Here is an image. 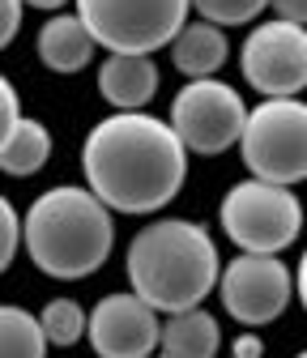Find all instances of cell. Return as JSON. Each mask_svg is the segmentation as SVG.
Returning <instances> with one entry per match:
<instances>
[{"label":"cell","mask_w":307,"mask_h":358,"mask_svg":"<svg viewBox=\"0 0 307 358\" xmlns=\"http://www.w3.org/2000/svg\"><path fill=\"white\" fill-rule=\"evenodd\" d=\"M81 171L111 213H158L188 179V150L175 128L150 111H115L81 141Z\"/></svg>","instance_id":"6da1fadb"},{"label":"cell","mask_w":307,"mask_h":358,"mask_svg":"<svg viewBox=\"0 0 307 358\" xmlns=\"http://www.w3.org/2000/svg\"><path fill=\"white\" fill-rule=\"evenodd\" d=\"M124 268H128L133 294L145 299L158 316L201 307L217 290V278H222L213 235L188 217H158L150 227H141L128 243Z\"/></svg>","instance_id":"7a4b0ae2"},{"label":"cell","mask_w":307,"mask_h":358,"mask_svg":"<svg viewBox=\"0 0 307 358\" xmlns=\"http://www.w3.org/2000/svg\"><path fill=\"white\" fill-rule=\"evenodd\" d=\"M115 227L111 209L77 184L48 188L43 196L30 201L22 217V248L34 260L38 273L56 282H81L99 273L111 256Z\"/></svg>","instance_id":"3957f363"},{"label":"cell","mask_w":307,"mask_h":358,"mask_svg":"<svg viewBox=\"0 0 307 358\" xmlns=\"http://www.w3.org/2000/svg\"><path fill=\"white\" fill-rule=\"evenodd\" d=\"M217 222H222V235L239 252L278 256L303 231V205H299V196L290 188L265 184V179L248 175V179H239V184L222 196V205H217Z\"/></svg>","instance_id":"277c9868"},{"label":"cell","mask_w":307,"mask_h":358,"mask_svg":"<svg viewBox=\"0 0 307 358\" xmlns=\"http://www.w3.org/2000/svg\"><path fill=\"white\" fill-rule=\"evenodd\" d=\"M239 154L252 179L294 188L307 179V103L303 99H265L248 111Z\"/></svg>","instance_id":"5b68a950"},{"label":"cell","mask_w":307,"mask_h":358,"mask_svg":"<svg viewBox=\"0 0 307 358\" xmlns=\"http://www.w3.org/2000/svg\"><path fill=\"white\" fill-rule=\"evenodd\" d=\"M192 0H77V17L99 48L124 56H154L188 26Z\"/></svg>","instance_id":"8992f818"},{"label":"cell","mask_w":307,"mask_h":358,"mask_svg":"<svg viewBox=\"0 0 307 358\" xmlns=\"http://www.w3.org/2000/svg\"><path fill=\"white\" fill-rule=\"evenodd\" d=\"M175 137L184 141L188 154L213 158L231 145H239L243 124H248V103L239 99V90L217 81V77H197L184 81V90L171 99V120Z\"/></svg>","instance_id":"52a82bcc"},{"label":"cell","mask_w":307,"mask_h":358,"mask_svg":"<svg viewBox=\"0 0 307 358\" xmlns=\"http://www.w3.org/2000/svg\"><path fill=\"white\" fill-rule=\"evenodd\" d=\"M239 69L256 94L299 99V90H307V26L282 17L260 22L239 48Z\"/></svg>","instance_id":"ba28073f"},{"label":"cell","mask_w":307,"mask_h":358,"mask_svg":"<svg viewBox=\"0 0 307 358\" xmlns=\"http://www.w3.org/2000/svg\"><path fill=\"white\" fill-rule=\"evenodd\" d=\"M217 290H222V307L227 316L243 329H260L273 324L282 311L290 307L294 294V278L286 260L278 256H256V252H239L222 278H217Z\"/></svg>","instance_id":"9c48e42d"},{"label":"cell","mask_w":307,"mask_h":358,"mask_svg":"<svg viewBox=\"0 0 307 358\" xmlns=\"http://www.w3.org/2000/svg\"><path fill=\"white\" fill-rule=\"evenodd\" d=\"M85 337H90V350L99 358H150L158 350L162 320L133 290L103 294L94 303V311L85 316Z\"/></svg>","instance_id":"30bf717a"},{"label":"cell","mask_w":307,"mask_h":358,"mask_svg":"<svg viewBox=\"0 0 307 358\" xmlns=\"http://www.w3.org/2000/svg\"><path fill=\"white\" fill-rule=\"evenodd\" d=\"M99 94L115 111H145V103L158 94V64H154V56L111 52L99 64Z\"/></svg>","instance_id":"8fae6325"},{"label":"cell","mask_w":307,"mask_h":358,"mask_svg":"<svg viewBox=\"0 0 307 358\" xmlns=\"http://www.w3.org/2000/svg\"><path fill=\"white\" fill-rule=\"evenodd\" d=\"M34 52H38V60L48 64L52 73L69 77V73H81L85 64L94 60L99 43H94V34L85 30V22L77 13H56V17H48V22L38 26Z\"/></svg>","instance_id":"7c38bea8"},{"label":"cell","mask_w":307,"mask_h":358,"mask_svg":"<svg viewBox=\"0 0 307 358\" xmlns=\"http://www.w3.org/2000/svg\"><path fill=\"white\" fill-rule=\"evenodd\" d=\"M231 56V43H227V30L213 26V22H188L180 34L171 38V64L180 69L188 81L197 77H213L217 69L227 64Z\"/></svg>","instance_id":"4fadbf2b"},{"label":"cell","mask_w":307,"mask_h":358,"mask_svg":"<svg viewBox=\"0 0 307 358\" xmlns=\"http://www.w3.org/2000/svg\"><path fill=\"white\" fill-rule=\"evenodd\" d=\"M217 345H222V329L205 307L171 311L162 320V337H158L162 358H217Z\"/></svg>","instance_id":"5bb4252c"},{"label":"cell","mask_w":307,"mask_h":358,"mask_svg":"<svg viewBox=\"0 0 307 358\" xmlns=\"http://www.w3.org/2000/svg\"><path fill=\"white\" fill-rule=\"evenodd\" d=\"M48 158H52V132H48V124L22 115L17 128L9 132L5 150H0V171L13 175V179H26V175L43 171Z\"/></svg>","instance_id":"9a60e30c"},{"label":"cell","mask_w":307,"mask_h":358,"mask_svg":"<svg viewBox=\"0 0 307 358\" xmlns=\"http://www.w3.org/2000/svg\"><path fill=\"white\" fill-rule=\"evenodd\" d=\"M0 358H48V337L34 311L0 303Z\"/></svg>","instance_id":"2e32d148"},{"label":"cell","mask_w":307,"mask_h":358,"mask_svg":"<svg viewBox=\"0 0 307 358\" xmlns=\"http://www.w3.org/2000/svg\"><path fill=\"white\" fill-rule=\"evenodd\" d=\"M38 324H43V337L56 350H69L85 337V311L77 299H52L48 307L38 311Z\"/></svg>","instance_id":"e0dca14e"},{"label":"cell","mask_w":307,"mask_h":358,"mask_svg":"<svg viewBox=\"0 0 307 358\" xmlns=\"http://www.w3.org/2000/svg\"><path fill=\"white\" fill-rule=\"evenodd\" d=\"M192 9L201 13V22H213V26H248L256 22L260 13L269 9V0H192Z\"/></svg>","instance_id":"ac0fdd59"},{"label":"cell","mask_w":307,"mask_h":358,"mask_svg":"<svg viewBox=\"0 0 307 358\" xmlns=\"http://www.w3.org/2000/svg\"><path fill=\"white\" fill-rule=\"evenodd\" d=\"M17 243H22V217H17V209H13V201L0 192V273L13 264V256H17Z\"/></svg>","instance_id":"d6986e66"},{"label":"cell","mask_w":307,"mask_h":358,"mask_svg":"<svg viewBox=\"0 0 307 358\" xmlns=\"http://www.w3.org/2000/svg\"><path fill=\"white\" fill-rule=\"evenodd\" d=\"M17 120H22L17 90H13V81L5 73H0V150H5V141H9V132L17 128Z\"/></svg>","instance_id":"ffe728a7"},{"label":"cell","mask_w":307,"mask_h":358,"mask_svg":"<svg viewBox=\"0 0 307 358\" xmlns=\"http://www.w3.org/2000/svg\"><path fill=\"white\" fill-rule=\"evenodd\" d=\"M22 0H0V52L9 48V43L17 38V30H22Z\"/></svg>","instance_id":"44dd1931"},{"label":"cell","mask_w":307,"mask_h":358,"mask_svg":"<svg viewBox=\"0 0 307 358\" xmlns=\"http://www.w3.org/2000/svg\"><path fill=\"white\" fill-rule=\"evenodd\" d=\"M269 9L282 17V22H294V26H307V0H269Z\"/></svg>","instance_id":"7402d4cb"},{"label":"cell","mask_w":307,"mask_h":358,"mask_svg":"<svg viewBox=\"0 0 307 358\" xmlns=\"http://www.w3.org/2000/svg\"><path fill=\"white\" fill-rule=\"evenodd\" d=\"M231 354H235V358H265V341H260V337L248 329V333H239V337H235Z\"/></svg>","instance_id":"603a6c76"},{"label":"cell","mask_w":307,"mask_h":358,"mask_svg":"<svg viewBox=\"0 0 307 358\" xmlns=\"http://www.w3.org/2000/svg\"><path fill=\"white\" fill-rule=\"evenodd\" d=\"M294 294H299V303H303V311H307V252H303V260H299V268H294Z\"/></svg>","instance_id":"cb8c5ba5"},{"label":"cell","mask_w":307,"mask_h":358,"mask_svg":"<svg viewBox=\"0 0 307 358\" xmlns=\"http://www.w3.org/2000/svg\"><path fill=\"white\" fill-rule=\"evenodd\" d=\"M22 5H30V9H43V13H52V9H64L69 0H22Z\"/></svg>","instance_id":"d4e9b609"},{"label":"cell","mask_w":307,"mask_h":358,"mask_svg":"<svg viewBox=\"0 0 307 358\" xmlns=\"http://www.w3.org/2000/svg\"><path fill=\"white\" fill-rule=\"evenodd\" d=\"M294 358H307V350H299V354H294Z\"/></svg>","instance_id":"484cf974"},{"label":"cell","mask_w":307,"mask_h":358,"mask_svg":"<svg viewBox=\"0 0 307 358\" xmlns=\"http://www.w3.org/2000/svg\"><path fill=\"white\" fill-rule=\"evenodd\" d=\"M150 358H154V354H150ZM158 358H162V354H158Z\"/></svg>","instance_id":"4316f807"},{"label":"cell","mask_w":307,"mask_h":358,"mask_svg":"<svg viewBox=\"0 0 307 358\" xmlns=\"http://www.w3.org/2000/svg\"><path fill=\"white\" fill-rule=\"evenodd\" d=\"M231 358H235V354H231Z\"/></svg>","instance_id":"83f0119b"}]
</instances>
